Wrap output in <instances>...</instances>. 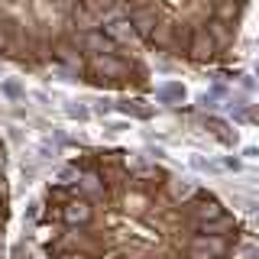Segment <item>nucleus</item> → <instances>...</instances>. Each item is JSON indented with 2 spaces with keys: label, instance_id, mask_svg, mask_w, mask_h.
<instances>
[{
  "label": "nucleus",
  "instance_id": "f257e3e1",
  "mask_svg": "<svg viewBox=\"0 0 259 259\" xmlns=\"http://www.w3.org/2000/svg\"><path fill=\"white\" fill-rule=\"evenodd\" d=\"M46 259H233L243 227L217 195L130 149H81L36 204Z\"/></svg>",
  "mask_w": 259,
  "mask_h": 259
},
{
  "label": "nucleus",
  "instance_id": "f03ea898",
  "mask_svg": "<svg viewBox=\"0 0 259 259\" xmlns=\"http://www.w3.org/2000/svg\"><path fill=\"white\" fill-rule=\"evenodd\" d=\"M0 58L101 91H149L152 71L94 0H0Z\"/></svg>",
  "mask_w": 259,
  "mask_h": 259
},
{
  "label": "nucleus",
  "instance_id": "7ed1b4c3",
  "mask_svg": "<svg viewBox=\"0 0 259 259\" xmlns=\"http://www.w3.org/2000/svg\"><path fill=\"white\" fill-rule=\"evenodd\" d=\"M114 26L149 52L191 65L227 62L240 39L250 0H94Z\"/></svg>",
  "mask_w": 259,
  "mask_h": 259
},
{
  "label": "nucleus",
  "instance_id": "20e7f679",
  "mask_svg": "<svg viewBox=\"0 0 259 259\" xmlns=\"http://www.w3.org/2000/svg\"><path fill=\"white\" fill-rule=\"evenodd\" d=\"M7 227H10V178H7V146L0 140V259L7 250Z\"/></svg>",
  "mask_w": 259,
  "mask_h": 259
},
{
  "label": "nucleus",
  "instance_id": "39448f33",
  "mask_svg": "<svg viewBox=\"0 0 259 259\" xmlns=\"http://www.w3.org/2000/svg\"><path fill=\"white\" fill-rule=\"evenodd\" d=\"M185 97H188V91H185L181 81H169V85L156 87V101L159 104H181Z\"/></svg>",
  "mask_w": 259,
  "mask_h": 259
},
{
  "label": "nucleus",
  "instance_id": "423d86ee",
  "mask_svg": "<svg viewBox=\"0 0 259 259\" xmlns=\"http://www.w3.org/2000/svg\"><path fill=\"white\" fill-rule=\"evenodd\" d=\"M207 126H211V130H214V133H217L224 143H236V130H230V126L224 123V120H217V117H207Z\"/></svg>",
  "mask_w": 259,
  "mask_h": 259
},
{
  "label": "nucleus",
  "instance_id": "0eeeda50",
  "mask_svg": "<svg viewBox=\"0 0 259 259\" xmlns=\"http://www.w3.org/2000/svg\"><path fill=\"white\" fill-rule=\"evenodd\" d=\"M117 110H120V114H133V117H140V120H149L152 117V110L149 107H140V101H133V104L123 101V104H117Z\"/></svg>",
  "mask_w": 259,
  "mask_h": 259
},
{
  "label": "nucleus",
  "instance_id": "6e6552de",
  "mask_svg": "<svg viewBox=\"0 0 259 259\" xmlns=\"http://www.w3.org/2000/svg\"><path fill=\"white\" fill-rule=\"evenodd\" d=\"M0 91H3L10 101H20V97H23V87H20V81H13V78H3V81H0Z\"/></svg>",
  "mask_w": 259,
  "mask_h": 259
},
{
  "label": "nucleus",
  "instance_id": "1a4fd4ad",
  "mask_svg": "<svg viewBox=\"0 0 259 259\" xmlns=\"http://www.w3.org/2000/svg\"><path fill=\"white\" fill-rule=\"evenodd\" d=\"M68 114H71V117H78V120L87 117V110H85V107H68Z\"/></svg>",
  "mask_w": 259,
  "mask_h": 259
},
{
  "label": "nucleus",
  "instance_id": "9d476101",
  "mask_svg": "<svg viewBox=\"0 0 259 259\" xmlns=\"http://www.w3.org/2000/svg\"><path fill=\"white\" fill-rule=\"evenodd\" d=\"M243 156L246 159H259V149H256V146H250V149H243Z\"/></svg>",
  "mask_w": 259,
  "mask_h": 259
},
{
  "label": "nucleus",
  "instance_id": "9b49d317",
  "mask_svg": "<svg viewBox=\"0 0 259 259\" xmlns=\"http://www.w3.org/2000/svg\"><path fill=\"white\" fill-rule=\"evenodd\" d=\"M256 75H259V65H256Z\"/></svg>",
  "mask_w": 259,
  "mask_h": 259
}]
</instances>
